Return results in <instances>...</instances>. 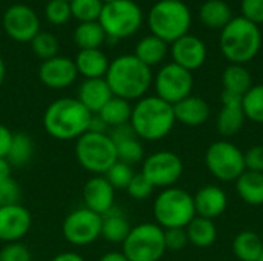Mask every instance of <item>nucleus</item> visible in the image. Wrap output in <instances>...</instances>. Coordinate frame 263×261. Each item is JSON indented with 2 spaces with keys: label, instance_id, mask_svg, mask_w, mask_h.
Masks as SVG:
<instances>
[{
  "label": "nucleus",
  "instance_id": "6e6552de",
  "mask_svg": "<svg viewBox=\"0 0 263 261\" xmlns=\"http://www.w3.org/2000/svg\"><path fill=\"white\" fill-rule=\"evenodd\" d=\"M142 8L133 0H117L105 3L99 17V23L102 25L106 37L112 40L134 35L142 26Z\"/></svg>",
  "mask_w": 263,
  "mask_h": 261
},
{
  "label": "nucleus",
  "instance_id": "f3484780",
  "mask_svg": "<svg viewBox=\"0 0 263 261\" xmlns=\"http://www.w3.org/2000/svg\"><path fill=\"white\" fill-rule=\"evenodd\" d=\"M77 75L79 72L76 63L68 57L55 55L49 60H45L39 68L40 82L51 89H63L71 86Z\"/></svg>",
  "mask_w": 263,
  "mask_h": 261
},
{
  "label": "nucleus",
  "instance_id": "bb28decb",
  "mask_svg": "<svg viewBox=\"0 0 263 261\" xmlns=\"http://www.w3.org/2000/svg\"><path fill=\"white\" fill-rule=\"evenodd\" d=\"M223 91L243 97L253 86V78L250 71L243 65H228L222 74Z\"/></svg>",
  "mask_w": 263,
  "mask_h": 261
},
{
  "label": "nucleus",
  "instance_id": "c85d7f7f",
  "mask_svg": "<svg viewBox=\"0 0 263 261\" xmlns=\"http://www.w3.org/2000/svg\"><path fill=\"white\" fill-rule=\"evenodd\" d=\"M188 242L196 248H210L217 238V228L213 220L203 217H194L185 228Z\"/></svg>",
  "mask_w": 263,
  "mask_h": 261
},
{
  "label": "nucleus",
  "instance_id": "4c0bfd02",
  "mask_svg": "<svg viewBox=\"0 0 263 261\" xmlns=\"http://www.w3.org/2000/svg\"><path fill=\"white\" fill-rule=\"evenodd\" d=\"M103 177L108 180V183L116 189H126L129 182L133 180L134 177V171H133V166L129 165H125L122 162H116L105 174Z\"/></svg>",
  "mask_w": 263,
  "mask_h": 261
},
{
  "label": "nucleus",
  "instance_id": "de8ad7c7",
  "mask_svg": "<svg viewBox=\"0 0 263 261\" xmlns=\"http://www.w3.org/2000/svg\"><path fill=\"white\" fill-rule=\"evenodd\" d=\"M51 261H85L82 255L76 254V252H62L59 255H55Z\"/></svg>",
  "mask_w": 263,
  "mask_h": 261
},
{
  "label": "nucleus",
  "instance_id": "5701e85b",
  "mask_svg": "<svg viewBox=\"0 0 263 261\" xmlns=\"http://www.w3.org/2000/svg\"><path fill=\"white\" fill-rule=\"evenodd\" d=\"M74 63L77 72L85 78H103L111 62L100 49H80Z\"/></svg>",
  "mask_w": 263,
  "mask_h": 261
},
{
  "label": "nucleus",
  "instance_id": "864d4df0",
  "mask_svg": "<svg viewBox=\"0 0 263 261\" xmlns=\"http://www.w3.org/2000/svg\"><path fill=\"white\" fill-rule=\"evenodd\" d=\"M103 3H111V2H117V0H102Z\"/></svg>",
  "mask_w": 263,
  "mask_h": 261
},
{
  "label": "nucleus",
  "instance_id": "20e7f679",
  "mask_svg": "<svg viewBox=\"0 0 263 261\" xmlns=\"http://www.w3.org/2000/svg\"><path fill=\"white\" fill-rule=\"evenodd\" d=\"M219 45L223 57L234 65L251 62L262 48L260 28L245 17H233L220 31Z\"/></svg>",
  "mask_w": 263,
  "mask_h": 261
},
{
  "label": "nucleus",
  "instance_id": "58836bf2",
  "mask_svg": "<svg viewBox=\"0 0 263 261\" xmlns=\"http://www.w3.org/2000/svg\"><path fill=\"white\" fill-rule=\"evenodd\" d=\"M45 15L52 25H65L71 17L69 2L66 0H49L45 6Z\"/></svg>",
  "mask_w": 263,
  "mask_h": 261
},
{
  "label": "nucleus",
  "instance_id": "39448f33",
  "mask_svg": "<svg viewBox=\"0 0 263 261\" xmlns=\"http://www.w3.org/2000/svg\"><path fill=\"white\" fill-rule=\"evenodd\" d=\"M148 26L153 35L166 43L188 34L191 28V11L183 2L159 0L148 12Z\"/></svg>",
  "mask_w": 263,
  "mask_h": 261
},
{
  "label": "nucleus",
  "instance_id": "3c124183",
  "mask_svg": "<svg viewBox=\"0 0 263 261\" xmlns=\"http://www.w3.org/2000/svg\"><path fill=\"white\" fill-rule=\"evenodd\" d=\"M5 75H6V66H5L3 58L0 57V86H2V83H3V80H5Z\"/></svg>",
  "mask_w": 263,
  "mask_h": 261
},
{
  "label": "nucleus",
  "instance_id": "5fc2aeb1",
  "mask_svg": "<svg viewBox=\"0 0 263 261\" xmlns=\"http://www.w3.org/2000/svg\"><path fill=\"white\" fill-rule=\"evenodd\" d=\"M174 2H183V0H174Z\"/></svg>",
  "mask_w": 263,
  "mask_h": 261
},
{
  "label": "nucleus",
  "instance_id": "79ce46f5",
  "mask_svg": "<svg viewBox=\"0 0 263 261\" xmlns=\"http://www.w3.org/2000/svg\"><path fill=\"white\" fill-rule=\"evenodd\" d=\"M20 197H22V191L15 180H12L9 177V178L0 182V206L18 205Z\"/></svg>",
  "mask_w": 263,
  "mask_h": 261
},
{
  "label": "nucleus",
  "instance_id": "8fccbe9b",
  "mask_svg": "<svg viewBox=\"0 0 263 261\" xmlns=\"http://www.w3.org/2000/svg\"><path fill=\"white\" fill-rule=\"evenodd\" d=\"M99 261H129L126 257H125V254L123 252H116V251H112V252H106L105 255H102V258Z\"/></svg>",
  "mask_w": 263,
  "mask_h": 261
},
{
  "label": "nucleus",
  "instance_id": "f704fd0d",
  "mask_svg": "<svg viewBox=\"0 0 263 261\" xmlns=\"http://www.w3.org/2000/svg\"><path fill=\"white\" fill-rule=\"evenodd\" d=\"M103 5L105 3L102 0H69L71 14L80 23L99 22Z\"/></svg>",
  "mask_w": 263,
  "mask_h": 261
},
{
  "label": "nucleus",
  "instance_id": "f257e3e1",
  "mask_svg": "<svg viewBox=\"0 0 263 261\" xmlns=\"http://www.w3.org/2000/svg\"><path fill=\"white\" fill-rule=\"evenodd\" d=\"M105 80L114 97L131 102L145 97L153 85V72L134 54H125L109 63Z\"/></svg>",
  "mask_w": 263,
  "mask_h": 261
},
{
  "label": "nucleus",
  "instance_id": "473e14b6",
  "mask_svg": "<svg viewBox=\"0 0 263 261\" xmlns=\"http://www.w3.org/2000/svg\"><path fill=\"white\" fill-rule=\"evenodd\" d=\"M34 155V142L32 138L25 132H17L12 135V143L9 148V152L6 155V160L12 168L25 166L31 162Z\"/></svg>",
  "mask_w": 263,
  "mask_h": 261
},
{
  "label": "nucleus",
  "instance_id": "423d86ee",
  "mask_svg": "<svg viewBox=\"0 0 263 261\" xmlns=\"http://www.w3.org/2000/svg\"><path fill=\"white\" fill-rule=\"evenodd\" d=\"M154 218L162 229L186 228L196 217L194 200L180 188H166L154 200Z\"/></svg>",
  "mask_w": 263,
  "mask_h": 261
},
{
  "label": "nucleus",
  "instance_id": "a878e982",
  "mask_svg": "<svg viewBox=\"0 0 263 261\" xmlns=\"http://www.w3.org/2000/svg\"><path fill=\"white\" fill-rule=\"evenodd\" d=\"M166 54H168V43L153 34L140 38L134 51V55L149 68L160 65L165 60Z\"/></svg>",
  "mask_w": 263,
  "mask_h": 261
},
{
  "label": "nucleus",
  "instance_id": "b1692460",
  "mask_svg": "<svg viewBox=\"0 0 263 261\" xmlns=\"http://www.w3.org/2000/svg\"><path fill=\"white\" fill-rule=\"evenodd\" d=\"M200 22L211 29H223L233 18L231 6L225 0H206L199 9Z\"/></svg>",
  "mask_w": 263,
  "mask_h": 261
},
{
  "label": "nucleus",
  "instance_id": "c03bdc74",
  "mask_svg": "<svg viewBox=\"0 0 263 261\" xmlns=\"http://www.w3.org/2000/svg\"><path fill=\"white\" fill-rule=\"evenodd\" d=\"M242 17L256 23L257 26L263 23V0H242L240 2Z\"/></svg>",
  "mask_w": 263,
  "mask_h": 261
},
{
  "label": "nucleus",
  "instance_id": "7c9ffc66",
  "mask_svg": "<svg viewBox=\"0 0 263 261\" xmlns=\"http://www.w3.org/2000/svg\"><path fill=\"white\" fill-rule=\"evenodd\" d=\"M263 249L260 237L253 231H242L234 237L233 252L240 261H257Z\"/></svg>",
  "mask_w": 263,
  "mask_h": 261
},
{
  "label": "nucleus",
  "instance_id": "f03ea898",
  "mask_svg": "<svg viewBox=\"0 0 263 261\" xmlns=\"http://www.w3.org/2000/svg\"><path fill=\"white\" fill-rule=\"evenodd\" d=\"M92 114L72 97H63L52 102L43 114V128L46 134L60 142L80 138L89 131Z\"/></svg>",
  "mask_w": 263,
  "mask_h": 261
},
{
  "label": "nucleus",
  "instance_id": "c756f323",
  "mask_svg": "<svg viewBox=\"0 0 263 261\" xmlns=\"http://www.w3.org/2000/svg\"><path fill=\"white\" fill-rule=\"evenodd\" d=\"M133 106L128 100H123L120 97H114L102 108V111L97 114L108 128H116L122 125H128L131 120Z\"/></svg>",
  "mask_w": 263,
  "mask_h": 261
},
{
  "label": "nucleus",
  "instance_id": "37998d69",
  "mask_svg": "<svg viewBox=\"0 0 263 261\" xmlns=\"http://www.w3.org/2000/svg\"><path fill=\"white\" fill-rule=\"evenodd\" d=\"M165 232V246L166 251H182L186 248L188 235L185 228H173V229H163Z\"/></svg>",
  "mask_w": 263,
  "mask_h": 261
},
{
  "label": "nucleus",
  "instance_id": "9d476101",
  "mask_svg": "<svg viewBox=\"0 0 263 261\" xmlns=\"http://www.w3.org/2000/svg\"><path fill=\"white\" fill-rule=\"evenodd\" d=\"M205 165L211 175L220 182H236L247 171L243 152L228 140L210 145L205 152Z\"/></svg>",
  "mask_w": 263,
  "mask_h": 261
},
{
  "label": "nucleus",
  "instance_id": "4468645a",
  "mask_svg": "<svg viewBox=\"0 0 263 261\" xmlns=\"http://www.w3.org/2000/svg\"><path fill=\"white\" fill-rule=\"evenodd\" d=\"M3 29L12 40L25 43L40 32V20L31 6L17 3L5 11Z\"/></svg>",
  "mask_w": 263,
  "mask_h": 261
},
{
  "label": "nucleus",
  "instance_id": "e433bc0d",
  "mask_svg": "<svg viewBox=\"0 0 263 261\" xmlns=\"http://www.w3.org/2000/svg\"><path fill=\"white\" fill-rule=\"evenodd\" d=\"M29 43L32 52L43 62L59 54V40L51 32H39Z\"/></svg>",
  "mask_w": 263,
  "mask_h": 261
},
{
  "label": "nucleus",
  "instance_id": "cd10ccee",
  "mask_svg": "<svg viewBox=\"0 0 263 261\" xmlns=\"http://www.w3.org/2000/svg\"><path fill=\"white\" fill-rule=\"evenodd\" d=\"M129 231H131L129 222L123 214L111 209L108 214L102 215V234H100V237H103L106 242L114 243V245L123 243L126 240Z\"/></svg>",
  "mask_w": 263,
  "mask_h": 261
},
{
  "label": "nucleus",
  "instance_id": "72a5a7b5",
  "mask_svg": "<svg viewBox=\"0 0 263 261\" xmlns=\"http://www.w3.org/2000/svg\"><path fill=\"white\" fill-rule=\"evenodd\" d=\"M242 108L245 118L263 125V83L254 85L242 97Z\"/></svg>",
  "mask_w": 263,
  "mask_h": 261
},
{
  "label": "nucleus",
  "instance_id": "7ed1b4c3",
  "mask_svg": "<svg viewBox=\"0 0 263 261\" xmlns=\"http://www.w3.org/2000/svg\"><path fill=\"white\" fill-rule=\"evenodd\" d=\"M129 125L139 138L159 142L165 138L176 125L173 105L157 95H145L133 106Z\"/></svg>",
  "mask_w": 263,
  "mask_h": 261
},
{
  "label": "nucleus",
  "instance_id": "0eeeda50",
  "mask_svg": "<svg viewBox=\"0 0 263 261\" xmlns=\"http://www.w3.org/2000/svg\"><path fill=\"white\" fill-rule=\"evenodd\" d=\"M76 158L79 165L92 174H105L116 162V145L108 132H85L76 142Z\"/></svg>",
  "mask_w": 263,
  "mask_h": 261
},
{
  "label": "nucleus",
  "instance_id": "9b49d317",
  "mask_svg": "<svg viewBox=\"0 0 263 261\" xmlns=\"http://www.w3.org/2000/svg\"><path fill=\"white\" fill-rule=\"evenodd\" d=\"M153 83L156 95L174 106L180 100L191 95L194 78L193 72L171 62L159 69V72L153 78Z\"/></svg>",
  "mask_w": 263,
  "mask_h": 261
},
{
  "label": "nucleus",
  "instance_id": "ea45409f",
  "mask_svg": "<svg viewBox=\"0 0 263 261\" xmlns=\"http://www.w3.org/2000/svg\"><path fill=\"white\" fill-rule=\"evenodd\" d=\"M153 191H154V186L149 183V180L142 172L134 174L133 180L129 182V185L126 188V192L129 194V197L137 202H143V200L149 198Z\"/></svg>",
  "mask_w": 263,
  "mask_h": 261
},
{
  "label": "nucleus",
  "instance_id": "6e6d98bb",
  "mask_svg": "<svg viewBox=\"0 0 263 261\" xmlns=\"http://www.w3.org/2000/svg\"><path fill=\"white\" fill-rule=\"evenodd\" d=\"M66 2H69V0H66Z\"/></svg>",
  "mask_w": 263,
  "mask_h": 261
},
{
  "label": "nucleus",
  "instance_id": "a211bd4d",
  "mask_svg": "<svg viewBox=\"0 0 263 261\" xmlns=\"http://www.w3.org/2000/svg\"><path fill=\"white\" fill-rule=\"evenodd\" d=\"M114 188L103 175H96L89 178L83 188L85 208L99 215L108 214L114 206Z\"/></svg>",
  "mask_w": 263,
  "mask_h": 261
},
{
  "label": "nucleus",
  "instance_id": "a18cd8bd",
  "mask_svg": "<svg viewBox=\"0 0 263 261\" xmlns=\"http://www.w3.org/2000/svg\"><path fill=\"white\" fill-rule=\"evenodd\" d=\"M243 157L247 171L263 172V145L251 146L247 152H243Z\"/></svg>",
  "mask_w": 263,
  "mask_h": 261
},
{
  "label": "nucleus",
  "instance_id": "c9c22d12",
  "mask_svg": "<svg viewBox=\"0 0 263 261\" xmlns=\"http://www.w3.org/2000/svg\"><path fill=\"white\" fill-rule=\"evenodd\" d=\"M116 151H117V162H122L125 165H136L139 162H143V145L137 137H131L126 140H122L116 143Z\"/></svg>",
  "mask_w": 263,
  "mask_h": 261
},
{
  "label": "nucleus",
  "instance_id": "6ab92c4d",
  "mask_svg": "<svg viewBox=\"0 0 263 261\" xmlns=\"http://www.w3.org/2000/svg\"><path fill=\"white\" fill-rule=\"evenodd\" d=\"M245 123V114L242 108V97L227 92H222V108L217 115V131L223 137L236 135Z\"/></svg>",
  "mask_w": 263,
  "mask_h": 261
},
{
  "label": "nucleus",
  "instance_id": "603ef678",
  "mask_svg": "<svg viewBox=\"0 0 263 261\" xmlns=\"http://www.w3.org/2000/svg\"><path fill=\"white\" fill-rule=\"evenodd\" d=\"M257 261H263V249H262V252H260V255H259V260Z\"/></svg>",
  "mask_w": 263,
  "mask_h": 261
},
{
  "label": "nucleus",
  "instance_id": "393cba45",
  "mask_svg": "<svg viewBox=\"0 0 263 261\" xmlns=\"http://www.w3.org/2000/svg\"><path fill=\"white\" fill-rule=\"evenodd\" d=\"M236 191L245 203L251 206L263 205V172L245 171L236 180Z\"/></svg>",
  "mask_w": 263,
  "mask_h": 261
},
{
  "label": "nucleus",
  "instance_id": "1a4fd4ad",
  "mask_svg": "<svg viewBox=\"0 0 263 261\" xmlns=\"http://www.w3.org/2000/svg\"><path fill=\"white\" fill-rule=\"evenodd\" d=\"M123 245L129 261H159L166 252L165 232L157 223H142L131 228Z\"/></svg>",
  "mask_w": 263,
  "mask_h": 261
},
{
  "label": "nucleus",
  "instance_id": "4be33fe9",
  "mask_svg": "<svg viewBox=\"0 0 263 261\" xmlns=\"http://www.w3.org/2000/svg\"><path fill=\"white\" fill-rule=\"evenodd\" d=\"M173 109H174L176 122H180L182 125L190 126V128L203 125L210 118V114H211V109L206 100L193 94L180 100L179 103H176Z\"/></svg>",
  "mask_w": 263,
  "mask_h": 261
},
{
  "label": "nucleus",
  "instance_id": "49530a36",
  "mask_svg": "<svg viewBox=\"0 0 263 261\" xmlns=\"http://www.w3.org/2000/svg\"><path fill=\"white\" fill-rule=\"evenodd\" d=\"M12 132L9 128H6L5 125H0V158H6L11 143H12Z\"/></svg>",
  "mask_w": 263,
  "mask_h": 261
},
{
  "label": "nucleus",
  "instance_id": "a19ab883",
  "mask_svg": "<svg viewBox=\"0 0 263 261\" xmlns=\"http://www.w3.org/2000/svg\"><path fill=\"white\" fill-rule=\"evenodd\" d=\"M0 261H31V252L20 242L6 243L0 249Z\"/></svg>",
  "mask_w": 263,
  "mask_h": 261
},
{
  "label": "nucleus",
  "instance_id": "2eb2a0df",
  "mask_svg": "<svg viewBox=\"0 0 263 261\" xmlns=\"http://www.w3.org/2000/svg\"><path fill=\"white\" fill-rule=\"evenodd\" d=\"M31 225L32 217L20 203L0 206V242H20L31 229Z\"/></svg>",
  "mask_w": 263,
  "mask_h": 261
},
{
  "label": "nucleus",
  "instance_id": "09e8293b",
  "mask_svg": "<svg viewBox=\"0 0 263 261\" xmlns=\"http://www.w3.org/2000/svg\"><path fill=\"white\" fill-rule=\"evenodd\" d=\"M11 169L12 166L9 165V162L6 158H0V182L11 177Z\"/></svg>",
  "mask_w": 263,
  "mask_h": 261
},
{
  "label": "nucleus",
  "instance_id": "412c9836",
  "mask_svg": "<svg viewBox=\"0 0 263 261\" xmlns=\"http://www.w3.org/2000/svg\"><path fill=\"white\" fill-rule=\"evenodd\" d=\"M112 98V92L103 78H85L79 88L77 100L91 112L99 114L102 108Z\"/></svg>",
  "mask_w": 263,
  "mask_h": 261
},
{
  "label": "nucleus",
  "instance_id": "f8f14e48",
  "mask_svg": "<svg viewBox=\"0 0 263 261\" xmlns=\"http://www.w3.org/2000/svg\"><path fill=\"white\" fill-rule=\"evenodd\" d=\"M142 174L154 188H173L183 174V162L171 151H159L143 158Z\"/></svg>",
  "mask_w": 263,
  "mask_h": 261
},
{
  "label": "nucleus",
  "instance_id": "ddd939ff",
  "mask_svg": "<svg viewBox=\"0 0 263 261\" xmlns=\"http://www.w3.org/2000/svg\"><path fill=\"white\" fill-rule=\"evenodd\" d=\"M63 237L74 246H86L94 243L102 234V215L80 208L72 211L62 225Z\"/></svg>",
  "mask_w": 263,
  "mask_h": 261
},
{
  "label": "nucleus",
  "instance_id": "aec40b11",
  "mask_svg": "<svg viewBox=\"0 0 263 261\" xmlns=\"http://www.w3.org/2000/svg\"><path fill=\"white\" fill-rule=\"evenodd\" d=\"M193 200H194L196 215L210 220L220 217L228 206V197L225 191L214 185L200 188L196 192V195H193Z\"/></svg>",
  "mask_w": 263,
  "mask_h": 261
},
{
  "label": "nucleus",
  "instance_id": "2f4dec72",
  "mask_svg": "<svg viewBox=\"0 0 263 261\" xmlns=\"http://www.w3.org/2000/svg\"><path fill=\"white\" fill-rule=\"evenodd\" d=\"M106 34L99 22L79 23L74 31V42L80 49H100Z\"/></svg>",
  "mask_w": 263,
  "mask_h": 261
},
{
  "label": "nucleus",
  "instance_id": "dca6fc26",
  "mask_svg": "<svg viewBox=\"0 0 263 261\" xmlns=\"http://www.w3.org/2000/svg\"><path fill=\"white\" fill-rule=\"evenodd\" d=\"M208 49L202 38L193 34H186L171 43L173 63L188 69L190 72L199 69L206 62Z\"/></svg>",
  "mask_w": 263,
  "mask_h": 261
}]
</instances>
